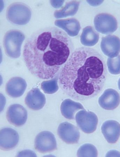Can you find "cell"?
<instances>
[{"instance_id":"1","label":"cell","mask_w":120,"mask_h":157,"mask_svg":"<svg viewBox=\"0 0 120 157\" xmlns=\"http://www.w3.org/2000/svg\"><path fill=\"white\" fill-rule=\"evenodd\" d=\"M106 74L101 55L95 49L82 47L72 53L63 66L59 82L66 94L74 100L84 101L101 92Z\"/></svg>"},{"instance_id":"2","label":"cell","mask_w":120,"mask_h":157,"mask_svg":"<svg viewBox=\"0 0 120 157\" xmlns=\"http://www.w3.org/2000/svg\"><path fill=\"white\" fill-rule=\"evenodd\" d=\"M73 50L72 41L66 33L56 27L41 29L27 39L23 57L28 70L43 79L55 77L65 64Z\"/></svg>"},{"instance_id":"3","label":"cell","mask_w":120,"mask_h":157,"mask_svg":"<svg viewBox=\"0 0 120 157\" xmlns=\"http://www.w3.org/2000/svg\"><path fill=\"white\" fill-rule=\"evenodd\" d=\"M25 39L24 34L19 30H11L7 32L3 40L4 49L7 56L12 59L19 57Z\"/></svg>"},{"instance_id":"4","label":"cell","mask_w":120,"mask_h":157,"mask_svg":"<svg viewBox=\"0 0 120 157\" xmlns=\"http://www.w3.org/2000/svg\"><path fill=\"white\" fill-rule=\"evenodd\" d=\"M6 16L7 19L12 24L24 25L30 21L32 12L27 5L21 2H16L11 4L8 7Z\"/></svg>"},{"instance_id":"5","label":"cell","mask_w":120,"mask_h":157,"mask_svg":"<svg viewBox=\"0 0 120 157\" xmlns=\"http://www.w3.org/2000/svg\"><path fill=\"white\" fill-rule=\"evenodd\" d=\"M76 123L81 130L86 133H91L95 131L98 123V117L95 113L85 109L76 114Z\"/></svg>"},{"instance_id":"6","label":"cell","mask_w":120,"mask_h":157,"mask_svg":"<svg viewBox=\"0 0 120 157\" xmlns=\"http://www.w3.org/2000/svg\"><path fill=\"white\" fill-rule=\"evenodd\" d=\"M34 147L36 150L42 153L55 151L57 148V144L54 135L49 131L42 132L35 139Z\"/></svg>"},{"instance_id":"7","label":"cell","mask_w":120,"mask_h":157,"mask_svg":"<svg viewBox=\"0 0 120 157\" xmlns=\"http://www.w3.org/2000/svg\"><path fill=\"white\" fill-rule=\"evenodd\" d=\"M94 25L97 31L105 35L112 33L118 28L116 19L112 15L106 13L97 15L94 19Z\"/></svg>"},{"instance_id":"8","label":"cell","mask_w":120,"mask_h":157,"mask_svg":"<svg viewBox=\"0 0 120 157\" xmlns=\"http://www.w3.org/2000/svg\"><path fill=\"white\" fill-rule=\"evenodd\" d=\"M28 118L27 111L21 105L15 104L10 106L6 112L7 121L11 124L20 127L25 124Z\"/></svg>"},{"instance_id":"9","label":"cell","mask_w":120,"mask_h":157,"mask_svg":"<svg viewBox=\"0 0 120 157\" xmlns=\"http://www.w3.org/2000/svg\"><path fill=\"white\" fill-rule=\"evenodd\" d=\"M57 132L60 138L68 144H77L79 140L80 133L79 129L70 123L64 122L60 124Z\"/></svg>"},{"instance_id":"10","label":"cell","mask_w":120,"mask_h":157,"mask_svg":"<svg viewBox=\"0 0 120 157\" xmlns=\"http://www.w3.org/2000/svg\"><path fill=\"white\" fill-rule=\"evenodd\" d=\"M19 136L17 132L11 128H2L0 131V147L2 150L9 151L17 145Z\"/></svg>"},{"instance_id":"11","label":"cell","mask_w":120,"mask_h":157,"mask_svg":"<svg viewBox=\"0 0 120 157\" xmlns=\"http://www.w3.org/2000/svg\"><path fill=\"white\" fill-rule=\"evenodd\" d=\"M101 48L106 56L114 58L120 52V39L114 35H109L102 38Z\"/></svg>"},{"instance_id":"12","label":"cell","mask_w":120,"mask_h":157,"mask_svg":"<svg viewBox=\"0 0 120 157\" xmlns=\"http://www.w3.org/2000/svg\"><path fill=\"white\" fill-rule=\"evenodd\" d=\"M98 102L99 105L104 109L113 110L119 105L120 95L117 91L113 89H108L99 98Z\"/></svg>"},{"instance_id":"13","label":"cell","mask_w":120,"mask_h":157,"mask_svg":"<svg viewBox=\"0 0 120 157\" xmlns=\"http://www.w3.org/2000/svg\"><path fill=\"white\" fill-rule=\"evenodd\" d=\"M25 104L31 109L38 110L42 109L46 103L45 95L39 88H34L28 93L25 99Z\"/></svg>"},{"instance_id":"14","label":"cell","mask_w":120,"mask_h":157,"mask_svg":"<svg viewBox=\"0 0 120 157\" xmlns=\"http://www.w3.org/2000/svg\"><path fill=\"white\" fill-rule=\"evenodd\" d=\"M27 87L25 81L21 77H15L10 79L6 83V90L10 97L17 98L23 95Z\"/></svg>"},{"instance_id":"15","label":"cell","mask_w":120,"mask_h":157,"mask_svg":"<svg viewBox=\"0 0 120 157\" xmlns=\"http://www.w3.org/2000/svg\"><path fill=\"white\" fill-rule=\"evenodd\" d=\"M101 131L108 143H115L120 136V124L114 120L107 121L102 126Z\"/></svg>"},{"instance_id":"16","label":"cell","mask_w":120,"mask_h":157,"mask_svg":"<svg viewBox=\"0 0 120 157\" xmlns=\"http://www.w3.org/2000/svg\"><path fill=\"white\" fill-rule=\"evenodd\" d=\"M55 24L56 26L65 30L71 37L77 36L81 29L79 22L74 18L57 20Z\"/></svg>"},{"instance_id":"17","label":"cell","mask_w":120,"mask_h":157,"mask_svg":"<svg viewBox=\"0 0 120 157\" xmlns=\"http://www.w3.org/2000/svg\"><path fill=\"white\" fill-rule=\"evenodd\" d=\"M84 109H85L80 103L75 102L70 99H66L64 101L60 106L62 115L68 120H73L78 111Z\"/></svg>"},{"instance_id":"18","label":"cell","mask_w":120,"mask_h":157,"mask_svg":"<svg viewBox=\"0 0 120 157\" xmlns=\"http://www.w3.org/2000/svg\"><path fill=\"white\" fill-rule=\"evenodd\" d=\"M99 35L92 27L88 26L83 29L80 36L81 44L86 47H93L97 44Z\"/></svg>"},{"instance_id":"19","label":"cell","mask_w":120,"mask_h":157,"mask_svg":"<svg viewBox=\"0 0 120 157\" xmlns=\"http://www.w3.org/2000/svg\"><path fill=\"white\" fill-rule=\"evenodd\" d=\"M80 2L73 1L66 3L62 9L56 11L54 13L56 18H64L68 16H72L76 14L78 11Z\"/></svg>"},{"instance_id":"20","label":"cell","mask_w":120,"mask_h":157,"mask_svg":"<svg viewBox=\"0 0 120 157\" xmlns=\"http://www.w3.org/2000/svg\"><path fill=\"white\" fill-rule=\"evenodd\" d=\"M78 157H97L98 151L95 147L90 144H86L80 147L77 153Z\"/></svg>"},{"instance_id":"21","label":"cell","mask_w":120,"mask_h":157,"mask_svg":"<svg viewBox=\"0 0 120 157\" xmlns=\"http://www.w3.org/2000/svg\"><path fill=\"white\" fill-rule=\"evenodd\" d=\"M58 78L48 81H44L41 84V88L45 93L53 94L57 92L59 87L58 84Z\"/></svg>"},{"instance_id":"22","label":"cell","mask_w":120,"mask_h":157,"mask_svg":"<svg viewBox=\"0 0 120 157\" xmlns=\"http://www.w3.org/2000/svg\"><path fill=\"white\" fill-rule=\"evenodd\" d=\"M107 65L109 71L111 74L117 75L120 73V56L114 58H109L107 60Z\"/></svg>"},{"instance_id":"23","label":"cell","mask_w":120,"mask_h":157,"mask_svg":"<svg viewBox=\"0 0 120 157\" xmlns=\"http://www.w3.org/2000/svg\"><path fill=\"white\" fill-rule=\"evenodd\" d=\"M51 5L55 8H59L63 6L64 1H50Z\"/></svg>"},{"instance_id":"24","label":"cell","mask_w":120,"mask_h":157,"mask_svg":"<svg viewBox=\"0 0 120 157\" xmlns=\"http://www.w3.org/2000/svg\"><path fill=\"white\" fill-rule=\"evenodd\" d=\"M89 4L93 6H98L103 3V1H87Z\"/></svg>"},{"instance_id":"25","label":"cell","mask_w":120,"mask_h":157,"mask_svg":"<svg viewBox=\"0 0 120 157\" xmlns=\"http://www.w3.org/2000/svg\"><path fill=\"white\" fill-rule=\"evenodd\" d=\"M118 86L119 90H120V78L118 82Z\"/></svg>"}]
</instances>
